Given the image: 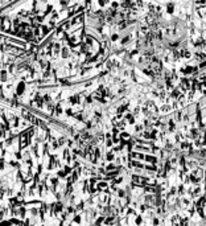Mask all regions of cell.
Listing matches in <instances>:
<instances>
[{"mask_svg": "<svg viewBox=\"0 0 206 226\" xmlns=\"http://www.w3.org/2000/svg\"><path fill=\"white\" fill-rule=\"evenodd\" d=\"M144 160L148 161V163H151V164H156L157 161H158L156 156H152V155H145V156H144Z\"/></svg>", "mask_w": 206, "mask_h": 226, "instance_id": "obj_1", "label": "cell"}, {"mask_svg": "<svg viewBox=\"0 0 206 226\" xmlns=\"http://www.w3.org/2000/svg\"><path fill=\"white\" fill-rule=\"evenodd\" d=\"M97 189L98 190H104V192H106V190L108 189V184L106 181H101V183L97 184Z\"/></svg>", "mask_w": 206, "mask_h": 226, "instance_id": "obj_2", "label": "cell"}, {"mask_svg": "<svg viewBox=\"0 0 206 226\" xmlns=\"http://www.w3.org/2000/svg\"><path fill=\"white\" fill-rule=\"evenodd\" d=\"M2 29H4V31H9V21H8L7 17L2 20Z\"/></svg>", "mask_w": 206, "mask_h": 226, "instance_id": "obj_3", "label": "cell"}, {"mask_svg": "<svg viewBox=\"0 0 206 226\" xmlns=\"http://www.w3.org/2000/svg\"><path fill=\"white\" fill-rule=\"evenodd\" d=\"M135 223H136L138 226H142L143 225V217L142 216H136L135 217Z\"/></svg>", "mask_w": 206, "mask_h": 226, "instance_id": "obj_4", "label": "cell"}, {"mask_svg": "<svg viewBox=\"0 0 206 226\" xmlns=\"http://www.w3.org/2000/svg\"><path fill=\"white\" fill-rule=\"evenodd\" d=\"M106 159H107V161H112L115 159V155H114V151H111V152H108L107 155H106Z\"/></svg>", "mask_w": 206, "mask_h": 226, "instance_id": "obj_5", "label": "cell"}, {"mask_svg": "<svg viewBox=\"0 0 206 226\" xmlns=\"http://www.w3.org/2000/svg\"><path fill=\"white\" fill-rule=\"evenodd\" d=\"M0 74H2V75H0V79H2L3 82H4V81L7 79V72H5V70H3V72L0 73Z\"/></svg>", "mask_w": 206, "mask_h": 226, "instance_id": "obj_6", "label": "cell"}, {"mask_svg": "<svg viewBox=\"0 0 206 226\" xmlns=\"http://www.w3.org/2000/svg\"><path fill=\"white\" fill-rule=\"evenodd\" d=\"M62 57H69V49L67 48L62 49Z\"/></svg>", "mask_w": 206, "mask_h": 226, "instance_id": "obj_7", "label": "cell"}, {"mask_svg": "<svg viewBox=\"0 0 206 226\" xmlns=\"http://www.w3.org/2000/svg\"><path fill=\"white\" fill-rule=\"evenodd\" d=\"M81 219H82L81 216H75L74 219H73V222H74V223H81Z\"/></svg>", "mask_w": 206, "mask_h": 226, "instance_id": "obj_8", "label": "cell"}, {"mask_svg": "<svg viewBox=\"0 0 206 226\" xmlns=\"http://www.w3.org/2000/svg\"><path fill=\"white\" fill-rule=\"evenodd\" d=\"M111 40H112V41L115 42L116 40H119V34H118V33H114L112 36H111Z\"/></svg>", "mask_w": 206, "mask_h": 226, "instance_id": "obj_9", "label": "cell"}]
</instances>
